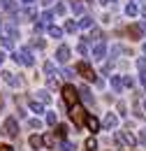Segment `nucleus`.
Listing matches in <instances>:
<instances>
[{"label": "nucleus", "mask_w": 146, "mask_h": 151, "mask_svg": "<svg viewBox=\"0 0 146 151\" xmlns=\"http://www.w3.org/2000/svg\"><path fill=\"white\" fill-rule=\"evenodd\" d=\"M56 14L63 17V14H65V5H56Z\"/></svg>", "instance_id": "obj_34"}, {"label": "nucleus", "mask_w": 146, "mask_h": 151, "mask_svg": "<svg viewBox=\"0 0 146 151\" xmlns=\"http://www.w3.org/2000/svg\"><path fill=\"white\" fill-rule=\"evenodd\" d=\"M63 77H65V79L70 81V79H74V72L70 70V68H65V70H63Z\"/></svg>", "instance_id": "obj_31"}, {"label": "nucleus", "mask_w": 146, "mask_h": 151, "mask_svg": "<svg viewBox=\"0 0 146 151\" xmlns=\"http://www.w3.org/2000/svg\"><path fill=\"white\" fill-rule=\"evenodd\" d=\"M42 142H44L47 147H56V135H54V132H49V135H44V137H42Z\"/></svg>", "instance_id": "obj_19"}, {"label": "nucleus", "mask_w": 146, "mask_h": 151, "mask_svg": "<svg viewBox=\"0 0 146 151\" xmlns=\"http://www.w3.org/2000/svg\"><path fill=\"white\" fill-rule=\"evenodd\" d=\"M116 142H118V144H125V147H135V144H137L135 135H132V132H128V130L116 132Z\"/></svg>", "instance_id": "obj_6"}, {"label": "nucleus", "mask_w": 146, "mask_h": 151, "mask_svg": "<svg viewBox=\"0 0 146 151\" xmlns=\"http://www.w3.org/2000/svg\"><path fill=\"white\" fill-rule=\"evenodd\" d=\"M67 130H70V128H67L65 123H58V128H56V135H58L60 139H65V137H67Z\"/></svg>", "instance_id": "obj_16"}, {"label": "nucleus", "mask_w": 146, "mask_h": 151, "mask_svg": "<svg viewBox=\"0 0 146 151\" xmlns=\"http://www.w3.org/2000/svg\"><path fill=\"white\" fill-rule=\"evenodd\" d=\"M123 84H125V86H130V88H132V86H135V79H132V77H125V79H123Z\"/></svg>", "instance_id": "obj_35"}, {"label": "nucleus", "mask_w": 146, "mask_h": 151, "mask_svg": "<svg viewBox=\"0 0 146 151\" xmlns=\"http://www.w3.org/2000/svg\"><path fill=\"white\" fill-rule=\"evenodd\" d=\"M5 58H7V56H5V54H2V51H0V65H2V63H5Z\"/></svg>", "instance_id": "obj_42"}, {"label": "nucleus", "mask_w": 146, "mask_h": 151, "mask_svg": "<svg viewBox=\"0 0 146 151\" xmlns=\"http://www.w3.org/2000/svg\"><path fill=\"white\" fill-rule=\"evenodd\" d=\"M104 54H107V44H104V40H97V44L93 47V58L95 60H102Z\"/></svg>", "instance_id": "obj_7"}, {"label": "nucleus", "mask_w": 146, "mask_h": 151, "mask_svg": "<svg viewBox=\"0 0 146 151\" xmlns=\"http://www.w3.org/2000/svg\"><path fill=\"white\" fill-rule=\"evenodd\" d=\"M65 30H67V33H74V30H77V23H74L72 19H67L65 21Z\"/></svg>", "instance_id": "obj_26"}, {"label": "nucleus", "mask_w": 146, "mask_h": 151, "mask_svg": "<svg viewBox=\"0 0 146 151\" xmlns=\"http://www.w3.org/2000/svg\"><path fill=\"white\" fill-rule=\"evenodd\" d=\"M111 88H114L116 93H121V91H123V79L114 75V77H111Z\"/></svg>", "instance_id": "obj_13"}, {"label": "nucleus", "mask_w": 146, "mask_h": 151, "mask_svg": "<svg viewBox=\"0 0 146 151\" xmlns=\"http://www.w3.org/2000/svg\"><path fill=\"white\" fill-rule=\"evenodd\" d=\"M86 126H88V130L95 135V132H100V121L95 119V116H91V114H86Z\"/></svg>", "instance_id": "obj_10"}, {"label": "nucleus", "mask_w": 146, "mask_h": 151, "mask_svg": "<svg viewBox=\"0 0 146 151\" xmlns=\"http://www.w3.org/2000/svg\"><path fill=\"white\" fill-rule=\"evenodd\" d=\"M28 142H30V147H33V149H39V147H42V144H44V142H42V137H39V135H33V137H30V139H28Z\"/></svg>", "instance_id": "obj_20"}, {"label": "nucleus", "mask_w": 146, "mask_h": 151, "mask_svg": "<svg viewBox=\"0 0 146 151\" xmlns=\"http://www.w3.org/2000/svg\"><path fill=\"white\" fill-rule=\"evenodd\" d=\"M2 79H5L9 86H21V79H19L14 72H7V70H5V72H2Z\"/></svg>", "instance_id": "obj_11"}, {"label": "nucleus", "mask_w": 146, "mask_h": 151, "mask_svg": "<svg viewBox=\"0 0 146 151\" xmlns=\"http://www.w3.org/2000/svg\"><path fill=\"white\" fill-rule=\"evenodd\" d=\"M79 95H81L86 102H93V93L88 91V86H81V88H79Z\"/></svg>", "instance_id": "obj_15"}, {"label": "nucleus", "mask_w": 146, "mask_h": 151, "mask_svg": "<svg viewBox=\"0 0 146 151\" xmlns=\"http://www.w3.org/2000/svg\"><path fill=\"white\" fill-rule=\"evenodd\" d=\"M51 17H54L51 12H44V14H42V23H49V21H51Z\"/></svg>", "instance_id": "obj_33"}, {"label": "nucleus", "mask_w": 146, "mask_h": 151, "mask_svg": "<svg viewBox=\"0 0 146 151\" xmlns=\"http://www.w3.org/2000/svg\"><path fill=\"white\" fill-rule=\"evenodd\" d=\"M77 51H79L81 56H86V54H88V47H86V42H81V44L77 47Z\"/></svg>", "instance_id": "obj_30"}, {"label": "nucleus", "mask_w": 146, "mask_h": 151, "mask_svg": "<svg viewBox=\"0 0 146 151\" xmlns=\"http://www.w3.org/2000/svg\"><path fill=\"white\" fill-rule=\"evenodd\" d=\"M128 35H130V40H142V37H144V26L132 23V26L128 28Z\"/></svg>", "instance_id": "obj_8"}, {"label": "nucleus", "mask_w": 146, "mask_h": 151, "mask_svg": "<svg viewBox=\"0 0 146 151\" xmlns=\"http://www.w3.org/2000/svg\"><path fill=\"white\" fill-rule=\"evenodd\" d=\"M28 128H33V130H39V128H42V121H39V119H30V121H28Z\"/></svg>", "instance_id": "obj_25"}, {"label": "nucleus", "mask_w": 146, "mask_h": 151, "mask_svg": "<svg viewBox=\"0 0 146 151\" xmlns=\"http://www.w3.org/2000/svg\"><path fill=\"white\" fill-rule=\"evenodd\" d=\"M60 147H63V151H74V149H77L72 142H67V139H63V142H60Z\"/></svg>", "instance_id": "obj_27"}, {"label": "nucleus", "mask_w": 146, "mask_h": 151, "mask_svg": "<svg viewBox=\"0 0 146 151\" xmlns=\"http://www.w3.org/2000/svg\"><path fill=\"white\" fill-rule=\"evenodd\" d=\"M91 26H93V19H91V17H81L79 23H77V28H91Z\"/></svg>", "instance_id": "obj_17"}, {"label": "nucleus", "mask_w": 146, "mask_h": 151, "mask_svg": "<svg viewBox=\"0 0 146 151\" xmlns=\"http://www.w3.org/2000/svg\"><path fill=\"white\" fill-rule=\"evenodd\" d=\"M42 2H44V5H51V2H54V0H42Z\"/></svg>", "instance_id": "obj_43"}, {"label": "nucleus", "mask_w": 146, "mask_h": 151, "mask_svg": "<svg viewBox=\"0 0 146 151\" xmlns=\"http://www.w3.org/2000/svg\"><path fill=\"white\" fill-rule=\"evenodd\" d=\"M116 126H118V116L109 112V114H107V119H104V128H107V130H114Z\"/></svg>", "instance_id": "obj_12"}, {"label": "nucleus", "mask_w": 146, "mask_h": 151, "mask_svg": "<svg viewBox=\"0 0 146 151\" xmlns=\"http://www.w3.org/2000/svg\"><path fill=\"white\" fill-rule=\"evenodd\" d=\"M142 109H144V112H146V100H144V102H142Z\"/></svg>", "instance_id": "obj_44"}, {"label": "nucleus", "mask_w": 146, "mask_h": 151, "mask_svg": "<svg viewBox=\"0 0 146 151\" xmlns=\"http://www.w3.org/2000/svg\"><path fill=\"white\" fill-rule=\"evenodd\" d=\"M72 12L74 14H81V12H84V5H81V2H72Z\"/></svg>", "instance_id": "obj_29"}, {"label": "nucleus", "mask_w": 146, "mask_h": 151, "mask_svg": "<svg viewBox=\"0 0 146 151\" xmlns=\"http://www.w3.org/2000/svg\"><path fill=\"white\" fill-rule=\"evenodd\" d=\"M33 44H35L37 49H42V47H44V40H35V42H33Z\"/></svg>", "instance_id": "obj_37"}, {"label": "nucleus", "mask_w": 146, "mask_h": 151, "mask_svg": "<svg viewBox=\"0 0 146 151\" xmlns=\"http://www.w3.org/2000/svg\"><path fill=\"white\" fill-rule=\"evenodd\" d=\"M54 60H49V63H47V65H44V70H47V75H51V72H54Z\"/></svg>", "instance_id": "obj_32"}, {"label": "nucleus", "mask_w": 146, "mask_h": 151, "mask_svg": "<svg viewBox=\"0 0 146 151\" xmlns=\"http://www.w3.org/2000/svg\"><path fill=\"white\" fill-rule=\"evenodd\" d=\"M77 72H79L81 77H84L86 81H95V84H97V75L93 72V68L88 65V63H86V60H81V63H77Z\"/></svg>", "instance_id": "obj_3"}, {"label": "nucleus", "mask_w": 146, "mask_h": 151, "mask_svg": "<svg viewBox=\"0 0 146 151\" xmlns=\"http://www.w3.org/2000/svg\"><path fill=\"white\" fill-rule=\"evenodd\" d=\"M28 105H30V112H35V114H42V112H44V109H42V102H37V100H30Z\"/></svg>", "instance_id": "obj_21"}, {"label": "nucleus", "mask_w": 146, "mask_h": 151, "mask_svg": "<svg viewBox=\"0 0 146 151\" xmlns=\"http://www.w3.org/2000/svg\"><path fill=\"white\" fill-rule=\"evenodd\" d=\"M56 60H58V63H67V60H70V47H65V44L58 47V51H56Z\"/></svg>", "instance_id": "obj_9"}, {"label": "nucleus", "mask_w": 146, "mask_h": 151, "mask_svg": "<svg viewBox=\"0 0 146 151\" xmlns=\"http://www.w3.org/2000/svg\"><path fill=\"white\" fill-rule=\"evenodd\" d=\"M144 28H146V9H144Z\"/></svg>", "instance_id": "obj_45"}, {"label": "nucleus", "mask_w": 146, "mask_h": 151, "mask_svg": "<svg viewBox=\"0 0 146 151\" xmlns=\"http://www.w3.org/2000/svg\"><path fill=\"white\" fill-rule=\"evenodd\" d=\"M35 0H21V5H33Z\"/></svg>", "instance_id": "obj_41"}, {"label": "nucleus", "mask_w": 146, "mask_h": 151, "mask_svg": "<svg viewBox=\"0 0 146 151\" xmlns=\"http://www.w3.org/2000/svg\"><path fill=\"white\" fill-rule=\"evenodd\" d=\"M86 149H88V151L97 149V139H95V137H88V139H86Z\"/></svg>", "instance_id": "obj_23"}, {"label": "nucleus", "mask_w": 146, "mask_h": 151, "mask_svg": "<svg viewBox=\"0 0 146 151\" xmlns=\"http://www.w3.org/2000/svg\"><path fill=\"white\" fill-rule=\"evenodd\" d=\"M63 100H65V105H67V107L77 105V102H79V88H74L72 84L63 86Z\"/></svg>", "instance_id": "obj_1"}, {"label": "nucleus", "mask_w": 146, "mask_h": 151, "mask_svg": "<svg viewBox=\"0 0 146 151\" xmlns=\"http://www.w3.org/2000/svg\"><path fill=\"white\" fill-rule=\"evenodd\" d=\"M0 151H14V149H12L9 144H0Z\"/></svg>", "instance_id": "obj_38"}, {"label": "nucleus", "mask_w": 146, "mask_h": 151, "mask_svg": "<svg viewBox=\"0 0 146 151\" xmlns=\"http://www.w3.org/2000/svg\"><path fill=\"white\" fill-rule=\"evenodd\" d=\"M144 54H146V42H144Z\"/></svg>", "instance_id": "obj_46"}, {"label": "nucleus", "mask_w": 146, "mask_h": 151, "mask_svg": "<svg viewBox=\"0 0 146 151\" xmlns=\"http://www.w3.org/2000/svg\"><path fill=\"white\" fill-rule=\"evenodd\" d=\"M137 12H139V9H137V5H132V2L125 7V14H128V17H137Z\"/></svg>", "instance_id": "obj_24"}, {"label": "nucleus", "mask_w": 146, "mask_h": 151, "mask_svg": "<svg viewBox=\"0 0 146 151\" xmlns=\"http://www.w3.org/2000/svg\"><path fill=\"white\" fill-rule=\"evenodd\" d=\"M2 132L7 135V137H19V126H16V119H7L5 123H2Z\"/></svg>", "instance_id": "obj_5"}, {"label": "nucleus", "mask_w": 146, "mask_h": 151, "mask_svg": "<svg viewBox=\"0 0 146 151\" xmlns=\"http://www.w3.org/2000/svg\"><path fill=\"white\" fill-rule=\"evenodd\" d=\"M139 142H142V144H146V132H142V135H139Z\"/></svg>", "instance_id": "obj_40"}, {"label": "nucleus", "mask_w": 146, "mask_h": 151, "mask_svg": "<svg viewBox=\"0 0 146 151\" xmlns=\"http://www.w3.org/2000/svg\"><path fill=\"white\" fill-rule=\"evenodd\" d=\"M2 7H5L7 12H16V5H14V0H2Z\"/></svg>", "instance_id": "obj_22"}, {"label": "nucleus", "mask_w": 146, "mask_h": 151, "mask_svg": "<svg viewBox=\"0 0 146 151\" xmlns=\"http://www.w3.org/2000/svg\"><path fill=\"white\" fill-rule=\"evenodd\" d=\"M37 98H39V102H42V105L51 102V95H49V91H37Z\"/></svg>", "instance_id": "obj_18"}, {"label": "nucleus", "mask_w": 146, "mask_h": 151, "mask_svg": "<svg viewBox=\"0 0 146 151\" xmlns=\"http://www.w3.org/2000/svg\"><path fill=\"white\" fill-rule=\"evenodd\" d=\"M47 30H49V35H51V37H56V40L63 37V28H58V26H49Z\"/></svg>", "instance_id": "obj_14"}, {"label": "nucleus", "mask_w": 146, "mask_h": 151, "mask_svg": "<svg viewBox=\"0 0 146 151\" xmlns=\"http://www.w3.org/2000/svg\"><path fill=\"white\" fill-rule=\"evenodd\" d=\"M139 77H142V84L146 86V70H142V75H139Z\"/></svg>", "instance_id": "obj_39"}, {"label": "nucleus", "mask_w": 146, "mask_h": 151, "mask_svg": "<svg viewBox=\"0 0 146 151\" xmlns=\"http://www.w3.org/2000/svg\"><path fill=\"white\" fill-rule=\"evenodd\" d=\"M137 68H139V70H146V60H144V58L137 60Z\"/></svg>", "instance_id": "obj_36"}, {"label": "nucleus", "mask_w": 146, "mask_h": 151, "mask_svg": "<svg viewBox=\"0 0 146 151\" xmlns=\"http://www.w3.org/2000/svg\"><path fill=\"white\" fill-rule=\"evenodd\" d=\"M14 60H16V63H23V65H33V63H35V58H33V51H30L28 47L19 49L16 54H14Z\"/></svg>", "instance_id": "obj_4"}, {"label": "nucleus", "mask_w": 146, "mask_h": 151, "mask_svg": "<svg viewBox=\"0 0 146 151\" xmlns=\"http://www.w3.org/2000/svg\"><path fill=\"white\" fill-rule=\"evenodd\" d=\"M47 123H49V126H56V112H47Z\"/></svg>", "instance_id": "obj_28"}, {"label": "nucleus", "mask_w": 146, "mask_h": 151, "mask_svg": "<svg viewBox=\"0 0 146 151\" xmlns=\"http://www.w3.org/2000/svg\"><path fill=\"white\" fill-rule=\"evenodd\" d=\"M70 119H72V121H74V126H77V128L86 123V112H84V107H81L79 102L70 107Z\"/></svg>", "instance_id": "obj_2"}]
</instances>
